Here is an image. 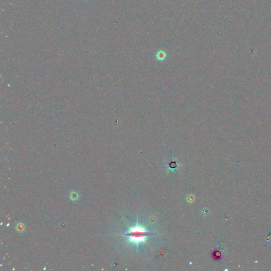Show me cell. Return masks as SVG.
<instances>
[{
	"mask_svg": "<svg viewBox=\"0 0 271 271\" xmlns=\"http://www.w3.org/2000/svg\"><path fill=\"white\" fill-rule=\"evenodd\" d=\"M154 234L152 232H148L145 227L139 225L137 222L135 226L130 228L129 230L124 234V236L128 238L129 243H135L138 248V246L140 243H145L147 244L146 241V238Z\"/></svg>",
	"mask_w": 271,
	"mask_h": 271,
	"instance_id": "6da1fadb",
	"label": "cell"
},
{
	"mask_svg": "<svg viewBox=\"0 0 271 271\" xmlns=\"http://www.w3.org/2000/svg\"><path fill=\"white\" fill-rule=\"evenodd\" d=\"M71 197L72 200H77V199L78 198V195L76 192H73L71 194Z\"/></svg>",
	"mask_w": 271,
	"mask_h": 271,
	"instance_id": "7a4b0ae2",
	"label": "cell"
}]
</instances>
